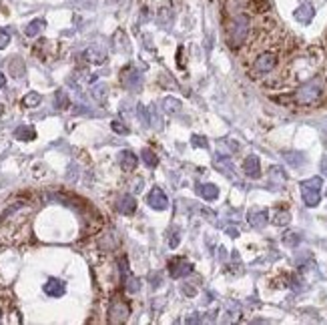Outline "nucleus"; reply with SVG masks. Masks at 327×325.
Segmentation results:
<instances>
[{
  "mask_svg": "<svg viewBox=\"0 0 327 325\" xmlns=\"http://www.w3.org/2000/svg\"><path fill=\"white\" fill-rule=\"evenodd\" d=\"M321 94H323V77H315L295 91L293 100H295V104L309 106V104H315L321 98Z\"/></svg>",
  "mask_w": 327,
  "mask_h": 325,
  "instance_id": "f257e3e1",
  "label": "nucleus"
},
{
  "mask_svg": "<svg viewBox=\"0 0 327 325\" xmlns=\"http://www.w3.org/2000/svg\"><path fill=\"white\" fill-rule=\"evenodd\" d=\"M227 32H229V45H231L233 48H237L239 45L245 43L247 34H249V18H247L245 14H237V16L231 20Z\"/></svg>",
  "mask_w": 327,
  "mask_h": 325,
  "instance_id": "f03ea898",
  "label": "nucleus"
},
{
  "mask_svg": "<svg viewBox=\"0 0 327 325\" xmlns=\"http://www.w3.org/2000/svg\"><path fill=\"white\" fill-rule=\"evenodd\" d=\"M321 187H323V179L321 177H311L307 181H301V195L303 203L307 207H317L321 201Z\"/></svg>",
  "mask_w": 327,
  "mask_h": 325,
  "instance_id": "7ed1b4c3",
  "label": "nucleus"
},
{
  "mask_svg": "<svg viewBox=\"0 0 327 325\" xmlns=\"http://www.w3.org/2000/svg\"><path fill=\"white\" fill-rule=\"evenodd\" d=\"M108 323H115V325H119V323H125L127 319H129V315H131V307L123 301V299H119V297H113L111 299V305H108Z\"/></svg>",
  "mask_w": 327,
  "mask_h": 325,
  "instance_id": "20e7f679",
  "label": "nucleus"
},
{
  "mask_svg": "<svg viewBox=\"0 0 327 325\" xmlns=\"http://www.w3.org/2000/svg\"><path fill=\"white\" fill-rule=\"evenodd\" d=\"M277 66V56L273 52H263L253 62V75H267Z\"/></svg>",
  "mask_w": 327,
  "mask_h": 325,
  "instance_id": "39448f33",
  "label": "nucleus"
},
{
  "mask_svg": "<svg viewBox=\"0 0 327 325\" xmlns=\"http://www.w3.org/2000/svg\"><path fill=\"white\" fill-rule=\"evenodd\" d=\"M193 271V265L187 261V259H173L169 263V273L173 279H181V277H185Z\"/></svg>",
  "mask_w": 327,
  "mask_h": 325,
  "instance_id": "423d86ee",
  "label": "nucleus"
},
{
  "mask_svg": "<svg viewBox=\"0 0 327 325\" xmlns=\"http://www.w3.org/2000/svg\"><path fill=\"white\" fill-rule=\"evenodd\" d=\"M121 277H123V283H125V289L129 293H137L139 289H140V281L129 271V267H127V261L123 259L121 261Z\"/></svg>",
  "mask_w": 327,
  "mask_h": 325,
  "instance_id": "0eeeda50",
  "label": "nucleus"
},
{
  "mask_svg": "<svg viewBox=\"0 0 327 325\" xmlns=\"http://www.w3.org/2000/svg\"><path fill=\"white\" fill-rule=\"evenodd\" d=\"M267 219H269V213L263 207H255L249 211V225L253 229H263L267 225Z\"/></svg>",
  "mask_w": 327,
  "mask_h": 325,
  "instance_id": "6e6552de",
  "label": "nucleus"
},
{
  "mask_svg": "<svg viewBox=\"0 0 327 325\" xmlns=\"http://www.w3.org/2000/svg\"><path fill=\"white\" fill-rule=\"evenodd\" d=\"M147 203H149L153 209H157V211H163V209H167V205H169V199H167V195L163 193V189L155 187V189L149 193V197H147Z\"/></svg>",
  "mask_w": 327,
  "mask_h": 325,
  "instance_id": "1a4fd4ad",
  "label": "nucleus"
},
{
  "mask_svg": "<svg viewBox=\"0 0 327 325\" xmlns=\"http://www.w3.org/2000/svg\"><path fill=\"white\" fill-rule=\"evenodd\" d=\"M121 83L127 89H137L140 85V75L133 66H127L125 70H121Z\"/></svg>",
  "mask_w": 327,
  "mask_h": 325,
  "instance_id": "9d476101",
  "label": "nucleus"
},
{
  "mask_svg": "<svg viewBox=\"0 0 327 325\" xmlns=\"http://www.w3.org/2000/svg\"><path fill=\"white\" fill-rule=\"evenodd\" d=\"M243 171H245V175L251 177V179H259V177H261V167H259L257 155H249V157L243 161Z\"/></svg>",
  "mask_w": 327,
  "mask_h": 325,
  "instance_id": "9b49d317",
  "label": "nucleus"
},
{
  "mask_svg": "<svg viewBox=\"0 0 327 325\" xmlns=\"http://www.w3.org/2000/svg\"><path fill=\"white\" fill-rule=\"evenodd\" d=\"M64 283L60 281V279H48L47 283H45V293L48 295V297H62L64 295Z\"/></svg>",
  "mask_w": 327,
  "mask_h": 325,
  "instance_id": "f8f14e48",
  "label": "nucleus"
},
{
  "mask_svg": "<svg viewBox=\"0 0 327 325\" xmlns=\"http://www.w3.org/2000/svg\"><path fill=\"white\" fill-rule=\"evenodd\" d=\"M117 209H119V213H123V215H133L135 209H137L135 197H133V195H123V197H119Z\"/></svg>",
  "mask_w": 327,
  "mask_h": 325,
  "instance_id": "ddd939ff",
  "label": "nucleus"
},
{
  "mask_svg": "<svg viewBox=\"0 0 327 325\" xmlns=\"http://www.w3.org/2000/svg\"><path fill=\"white\" fill-rule=\"evenodd\" d=\"M313 14H315V10H313V6H311L309 2H303V4H301L297 10H295V18H297L299 22H303V24L311 22Z\"/></svg>",
  "mask_w": 327,
  "mask_h": 325,
  "instance_id": "4468645a",
  "label": "nucleus"
},
{
  "mask_svg": "<svg viewBox=\"0 0 327 325\" xmlns=\"http://www.w3.org/2000/svg\"><path fill=\"white\" fill-rule=\"evenodd\" d=\"M197 193H199L205 201H215L217 197H219V189H217L215 185H211V183L199 185V187H197Z\"/></svg>",
  "mask_w": 327,
  "mask_h": 325,
  "instance_id": "2eb2a0df",
  "label": "nucleus"
},
{
  "mask_svg": "<svg viewBox=\"0 0 327 325\" xmlns=\"http://www.w3.org/2000/svg\"><path fill=\"white\" fill-rule=\"evenodd\" d=\"M137 163H139V159H137V155H133L131 151H123V153H121V167H123V171H127V173L135 171Z\"/></svg>",
  "mask_w": 327,
  "mask_h": 325,
  "instance_id": "dca6fc26",
  "label": "nucleus"
},
{
  "mask_svg": "<svg viewBox=\"0 0 327 325\" xmlns=\"http://www.w3.org/2000/svg\"><path fill=\"white\" fill-rule=\"evenodd\" d=\"M85 56H87V60H89V62L100 64V62H104V58H106V52H104L102 48H98V46H91V48L85 52Z\"/></svg>",
  "mask_w": 327,
  "mask_h": 325,
  "instance_id": "f3484780",
  "label": "nucleus"
},
{
  "mask_svg": "<svg viewBox=\"0 0 327 325\" xmlns=\"http://www.w3.org/2000/svg\"><path fill=\"white\" fill-rule=\"evenodd\" d=\"M47 26V22L43 20V18H36V20H32L26 28H24V34L26 36H30V39H34V36H39L41 32H43V28Z\"/></svg>",
  "mask_w": 327,
  "mask_h": 325,
  "instance_id": "a211bd4d",
  "label": "nucleus"
},
{
  "mask_svg": "<svg viewBox=\"0 0 327 325\" xmlns=\"http://www.w3.org/2000/svg\"><path fill=\"white\" fill-rule=\"evenodd\" d=\"M163 111L169 113V115H177V113L181 111V102H179L177 98H173V96H167V98L163 100Z\"/></svg>",
  "mask_w": 327,
  "mask_h": 325,
  "instance_id": "6ab92c4d",
  "label": "nucleus"
},
{
  "mask_svg": "<svg viewBox=\"0 0 327 325\" xmlns=\"http://www.w3.org/2000/svg\"><path fill=\"white\" fill-rule=\"evenodd\" d=\"M14 137L16 139H20V140H32V139H36V131L32 129V127H18L16 131H14Z\"/></svg>",
  "mask_w": 327,
  "mask_h": 325,
  "instance_id": "aec40b11",
  "label": "nucleus"
},
{
  "mask_svg": "<svg viewBox=\"0 0 327 325\" xmlns=\"http://www.w3.org/2000/svg\"><path fill=\"white\" fill-rule=\"evenodd\" d=\"M140 159L144 161V165L147 167H157V163H159V159H157V155L151 151V149H142V153H140Z\"/></svg>",
  "mask_w": 327,
  "mask_h": 325,
  "instance_id": "412c9836",
  "label": "nucleus"
},
{
  "mask_svg": "<svg viewBox=\"0 0 327 325\" xmlns=\"http://www.w3.org/2000/svg\"><path fill=\"white\" fill-rule=\"evenodd\" d=\"M41 100H43V96L36 93V91H32V93H28V94L22 98V104H24V106H39Z\"/></svg>",
  "mask_w": 327,
  "mask_h": 325,
  "instance_id": "4be33fe9",
  "label": "nucleus"
},
{
  "mask_svg": "<svg viewBox=\"0 0 327 325\" xmlns=\"http://www.w3.org/2000/svg\"><path fill=\"white\" fill-rule=\"evenodd\" d=\"M289 221H291L289 211H275V215H273V223L275 225H287Z\"/></svg>",
  "mask_w": 327,
  "mask_h": 325,
  "instance_id": "5701e85b",
  "label": "nucleus"
},
{
  "mask_svg": "<svg viewBox=\"0 0 327 325\" xmlns=\"http://www.w3.org/2000/svg\"><path fill=\"white\" fill-rule=\"evenodd\" d=\"M285 161H287V163H291L293 167H299V165H303L305 157L299 155V153H285Z\"/></svg>",
  "mask_w": 327,
  "mask_h": 325,
  "instance_id": "b1692460",
  "label": "nucleus"
},
{
  "mask_svg": "<svg viewBox=\"0 0 327 325\" xmlns=\"http://www.w3.org/2000/svg\"><path fill=\"white\" fill-rule=\"evenodd\" d=\"M106 91H108L106 85H96V87L93 89V96H94L98 102H102V100L106 98Z\"/></svg>",
  "mask_w": 327,
  "mask_h": 325,
  "instance_id": "393cba45",
  "label": "nucleus"
},
{
  "mask_svg": "<svg viewBox=\"0 0 327 325\" xmlns=\"http://www.w3.org/2000/svg\"><path fill=\"white\" fill-rule=\"evenodd\" d=\"M54 100H56V106H58V108H66V106L70 104V100H68V96H66L64 91H58L56 96H54Z\"/></svg>",
  "mask_w": 327,
  "mask_h": 325,
  "instance_id": "a878e982",
  "label": "nucleus"
},
{
  "mask_svg": "<svg viewBox=\"0 0 327 325\" xmlns=\"http://www.w3.org/2000/svg\"><path fill=\"white\" fill-rule=\"evenodd\" d=\"M299 241H301V235H299V233H285V237H283V243L289 245V247L297 245Z\"/></svg>",
  "mask_w": 327,
  "mask_h": 325,
  "instance_id": "bb28decb",
  "label": "nucleus"
},
{
  "mask_svg": "<svg viewBox=\"0 0 327 325\" xmlns=\"http://www.w3.org/2000/svg\"><path fill=\"white\" fill-rule=\"evenodd\" d=\"M10 72H14V77H22L24 75V64L16 58V60H12L10 62Z\"/></svg>",
  "mask_w": 327,
  "mask_h": 325,
  "instance_id": "cd10ccee",
  "label": "nucleus"
},
{
  "mask_svg": "<svg viewBox=\"0 0 327 325\" xmlns=\"http://www.w3.org/2000/svg\"><path fill=\"white\" fill-rule=\"evenodd\" d=\"M191 144H193V147H199V149H207L209 147V142L205 140V137H199V135H193Z\"/></svg>",
  "mask_w": 327,
  "mask_h": 325,
  "instance_id": "c85d7f7f",
  "label": "nucleus"
},
{
  "mask_svg": "<svg viewBox=\"0 0 327 325\" xmlns=\"http://www.w3.org/2000/svg\"><path fill=\"white\" fill-rule=\"evenodd\" d=\"M10 43V32L8 30H0V48H6Z\"/></svg>",
  "mask_w": 327,
  "mask_h": 325,
  "instance_id": "c756f323",
  "label": "nucleus"
},
{
  "mask_svg": "<svg viewBox=\"0 0 327 325\" xmlns=\"http://www.w3.org/2000/svg\"><path fill=\"white\" fill-rule=\"evenodd\" d=\"M113 131L119 133V135H129V127L121 125V121H113Z\"/></svg>",
  "mask_w": 327,
  "mask_h": 325,
  "instance_id": "7c9ffc66",
  "label": "nucleus"
},
{
  "mask_svg": "<svg viewBox=\"0 0 327 325\" xmlns=\"http://www.w3.org/2000/svg\"><path fill=\"white\" fill-rule=\"evenodd\" d=\"M169 235H171V237H169V247L175 249V247L179 245V229H173Z\"/></svg>",
  "mask_w": 327,
  "mask_h": 325,
  "instance_id": "2f4dec72",
  "label": "nucleus"
},
{
  "mask_svg": "<svg viewBox=\"0 0 327 325\" xmlns=\"http://www.w3.org/2000/svg\"><path fill=\"white\" fill-rule=\"evenodd\" d=\"M321 171H323V175L327 177V157H323V161H321Z\"/></svg>",
  "mask_w": 327,
  "mask_h": 325,
  "instance_id": "473e14b6",
  "label": "nucleus"
},
{
  "mask_svg": "<svg viewBox=\"0 0 327 325\" xmlns=\"http://www.w3.org/2000/svg\"><path fill=\"white\" fill-rule=\"evenodd\" d=\"M183 293H189V295H195V289H193V287H187V285H185V287H183Z\"/></svg>",
  "mask_w": 327,
  "mask_h": 325,
  "instance_id": "72a5a7b5",
  "label": "nucleus"
},
{
  "mask_svg": "<svg viewBox=\"0 0 327 325\" xmlns=\"http://www.w3.org/2000/svg\"><path fill=\"white\" fill-rule=\"evenodd\" d=\"M4 85H6V77L2 75V72H0V89H2Z\"/></svg>",
  "mask_w": 327,
  "mask_h": 325,
  "instance_id": "f704fd0d",
  "label": "nucleus"
},
{
  "mask_svg": "<svg viewBox=\"0 0 327 325\" xmlns=\"http://www.w3.org/2000/svg\"><path fill=\"white\" fill-rule=\"evenodd\" d=\"M227 233H229L231 237H237V235H239V231H237V229H227Z\"/></svg>",
  "mask_w": 327,
  "mask_h": 325,
  "instance_id": "c9c22d12",
  "label": "nucleus"
},
{
  "mask_svg": "<svg viewBox=\"0 0 327 325\" xmlns=\"http://www.w3.org/2000/svg\"><path fill=\"white\" fill-rule=\"evenodd\" d=\"M0 111H2V104H0Z\"/></svg>",
  "mask_w": 327,
  "mask_h": 325,
  "instance_id": "e433bc0d",
  "label": "nucleus"
},
{
  "mask_svg": "<svg viewBox=\"0 0 327 325\" xmlns=\"http://www.w3.org/2000/svg\"><path fill=\"white\" fill-rule=\"evenodd\" d=\"M0 315H2V311H0Z\"/></svg>",
  "mask_w": 327,
  "mask_h": 325,
  "instance_id": "4c0bfd02",
  "label": "nucleus"
}]
</instances>
